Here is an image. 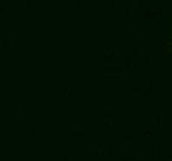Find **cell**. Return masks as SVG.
<instances>
[{
  "instance_id": "obj_20",
  "label": "cell",
  "mask_w": 172,
  "mask_h": 161,
  "mask_svg": "<svg viewBox=\"0 0 172 161\" xmlns=\"http://www.w3.org/2000/svg\"><path fill=\"white\" fill-rule=\"evenodd\" d=\"M74 1V6H82V0H73Z\"/></svg>"
},
{
  "instance_id": "obj_15",
  "label": "cell",
  "mask_w": 172,
  "mask_h": 161,
  "mask_svg": "<svg viewBox=\"0 0 172 161\" xmlns=\"http://www.w3.org/2000/svg\"><path fill=\"white\" fill-rule=\"evenodd\" d=\"M62 161H74V157L72 155H65L62 157Z\"/></svg>"
},
{
  "instance_id": "obj_1",
  "label": "cell",
  "mask_w": 172,
  "mask_h": 161,
  "mask_svg": "<svg viewBox=\"0 0 172 161\" xmlns=\"http://www.w3.org/2000/svg\"><path fill=\"white\" fill-rule=\"evenodd\" d=\"M72 131H73V136H83L84 135V128L83 126H73L72 129Z\"/></svg>"
},
{
  "instance_id": "obj_2",
  "label": "cell",
  "mask_w": 172,
  "mask_h": 161,
  "mask_svg": "<svg viewBox=\"0 0 172 161\" xmlns=\"http://www.w3.org/2000/svg\"><path fill=\"white\" fill-rule=\"evenodd\" d=\"M162 146H160V145H158V146H153L152 147V156H161V155H162Z\"/></svg>"
},
{
  "instance_id": "obj_18",
  "label": "cell",
  "mask_w": 172,
  "mask_h": 161,
  "mask_svg": "<svg viewBox=\"0 0 172 161\" xmlns=\"http://www.w3.org/2000/svg\"><path fill=\"white\" fill-rule=\"evenodd\" d=\"M124 66H128V67H130L131 66V58H126V57H124Z\"/></svg>"
},
{
  "instance_id": "obj_21",
  "label": "cell",
  "mask_w": 172,
  "mask_h": 161,
  "mask_svg": "<svg viewBox=\"0 0 172 161\" xmlns=\"http://www.w3.org/2000/svg\"><path fill=\"white\" fill-rule=\"evenodd\" d=\"M134 6H141V0H134Z\"/></svg>"
},
{
  "instance_id": "obj_16",
  "label": "cell",
  "mask_w": 172,
  "mask_h": 161,
  "mask_svg": "<svg viewBox=\"0 0 172 161\" xmlns=\"http://www.w3.org/2000/svg\"><path fill=\"white\" fill-rule=\"evenodd\" d=\"M24 3H25V8H31L33 5V0H24Z\"/></svg>"
},
{
  "instance_id": "obj_7",
  "label": "cell",
  "mask_w": 172,
  "mask_h": 161,
  "mask_svg": "<svg viewBox=\"0 0 172 161\" xmlns=\"http://www.w3.org/2000/svg\"><path fill=\"white\" fill-rule=\"evenodd\" d=\"M142 55V48L141 47H134L133 48V56L134 57H140Z\"/></svg>"
},
{
  "instance_id": "obj_24",
  "label": "cell",
  "mask_w": 172,
  "mask_h": 161,
  "mask_svg": "<svg viewBox=\"0 0 172 161\" xmlns=\"http://www.w3.org/2000/svg\"><path fill=\"white\" fill-rule=\"evenodd\" d=\"M4 14V8H0V16H3Z\"/></svg>"
},
{
  "instance_id": "obj_14",
  "label": "cell",
  "mask_w": 172,
  "mask_h": 161,
  "mask_svg": "<svg viewBox=\"0 0 172 161\" xmlns=\"http://www.w3.org/2000/svg\"><path fill=\"white\" fill-rule=\"evenodd\" d=\"M133 31H134V36H141V32H142V28H136L134 27L133 28Z\"/></svg>"
},
{
  "instance_id": "obj_17",
  "label": "cell",
  "mask_w": 172,
  "mask_h": 161,
  "mask_svg": "<svg viewBox=\"0 0 172 161\" xmlns=\"http://www.w3.org/2000/svg\"><path fill=\"white\" fill-rule=\"evenodd\" d=\"M124 16H129V18H130L131 16V9L130 8H125V9H124Z\"/></svg>"
},
{
  "instance_id": "obj_3",
  "label": "cell",
  "mask_w": 172,
  "mask_h": 161,
  "mask_svg": "<svg viewBox=\"0 0 172 161\" xmlns=\"http://www.w3.org/2000/svg\"><path fill=\"white\" fill-rule=\"evenodd\" d=\"M43 126H33V135L35 136H42L43 135Z\"/></svg>"
},
{
  "instance_id": "obj_12",
  "label": "cell",
  "mask_w": 172,
  "mask_h": 161,
  "mask_svg": "<svg viewBox=\"0 0 172 161\" xmlns=\"http://www.w3.org/2000/svg\"><path fill=\"white\" fill-rule=\"evenodd\" d=\"M144 87H147V85H149V87H151V78H150V77H144Z\"/></svg>"
},
{
  "instance_id": "obj_22",
  "label": "cell",
  "mask_w": 172,
  "mask_h": 161,
  "mask_svg": "<svg viewBox=\"0 0 172 161\" xmlns=\"http://www.w3.org/2000/svg\"><path fill=\"white\" fill-rule=\"evenodd\" d=\"M114 6H120V0H114Z\"/></svg>"
},
{
  "instance_id": "obj_6",
  "label": "cell",
  "mask_w": 172,
  "mask_h": 161,
  "mask_svg": "<svg viewBox=\"0 0 172 161\" xmlns=\"http://www.w3.org/2000/svg\"><path fill=\"white\" fill-rule=\"evenodd\" d=\"M144 63H142V66L144 67H151L152 66V58L151 57H144Z\"/></svg>"
},
{
  "instance_id": "obj_9",
  "label": "cell",
  "mask_w": 172,
  "mask_h": 161,
  "mask_svg": "<svg viewBox=\"0 0 172 161\" xmlns=\"http://www.w3.org/2000/svg\"><path fill=\"white\" fill-rule=\"evenodd\" d=\"M153 125L161 126L162 125V117H153Z\"/></svg>"
},
{
  "instance_id": "obj_5",
  "label": "cell",
  "mask_w": 172,
  "mask_h": 161,
  "mask_svg": "<svg viewBox=\"0 0 172 161\" xmlns=\"http://www.w3.org/2000/svg\"><path fill=\"white\" fill-rule=\"evenodd\" d=\"M73 94V87H65V89H63V95L65 97H71V95Z\"/></svg>"
},
{
  "instance_id": "obj_8",
  "label": "cell",
  "mask_w": 172,
  "mask_h": 161,
  "mask_svg": "<svg viewBox=\"0 0 172 161\" xmlns=\"http://www.w3.org/2000/svg\"><path fill=\"white\" fill-rule=\"evenodd\" d=\"M14 45V38L13 37H5L4 38V46L5 47H8V46H13Z\"/></svg>"
},
{
  "instance_id": "obj_10",
  "label": "cell",
  "mask_w": 172,
  "mask_h": 161,
  "mask_svg": "<svg viewBox=\"0 0 172 161\" xmlns=\"http://www.w3.org/2000/svg\"><path fill=\"white\" fill-rule=\"evenodd\" d=\"M14 115L15 117H21L22 115V107H14Z\"/></svg>"
},
{
  "instance_id": "obj_19",
  "label": "cell",
  "mask_w": 172,
  "mask_h": 161,
  "mask_svg": "<svg viewBox=\"0 0 172 161\" xmlns=\"http://www.w3.org/2000/svg\"><path fill=\"white\" fill-rule=\"evenodd\" d=\"M131 80H133V78H124V82H125V83H124V85H130L131 84Z\"/></svg>"
},
{
  "instance_id": "obj_11",
  "label": "cell",
  "mask_w": 172,
  "mask_h": 161,
  "mask_svg": "<svg viewBox=\"0 0 172 161\" xmlns=\"http://www.w3.org/2000/svg\"><path fill=\"white\" fill-rule=\"evenodd\" d=\"M142 135H144V136H151V135H152V130H151V128H146V126H144V128H142Z\"/></svg>"
},
{
  "instance_id": "obj_4",
  "label": "cell",
  "mask_w": 172,
  "mask_h": 161,
  "mask_svg": "<svg viewBox=\"0 0 172 161\" xmlns=\"http://www.w3.org/2000/svg\"><path fill=\"white\" fill-rule=\"evenodd\" d=\"M133 140H134V137L133 136H123V145L124 146H126V145H129V146H131L133 145Z\"/></svg>"
},
{
  "instance_id": "obj_23",
  "label": "cell",
  "mask_w": 172,
  "mask_h": 161,
  "mask_svg": "<svg viewBox=\"0 0 172 161\" xmlns=\"http://www.w3.org/2000/svg\"><path fill=\"white\" fill-rule=\"evenodd\" d=\"M162 161H171V156H165L162 159Z\"/></svg>"
},
{
  "instance_id": "obj_13",
  "label": "cell",
  "mask_w": 172,
  "mask_h": 161,
  "mask_svg": "<svg viewBox=\"0 0 172 161\" xmlns=\"http://www.w3.org/2000/svg\"><path fill=\"white\" fill-rule=\"evenodd\" d=\"M93 155L94 156H100V146L93 147Z\"/></svg>"
}]
</instances>
